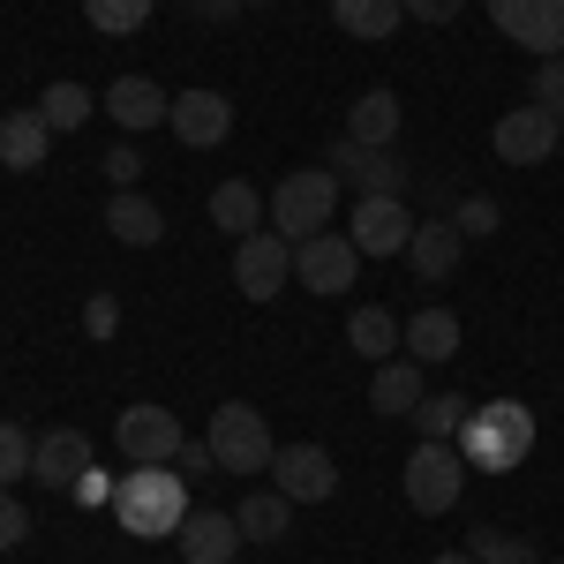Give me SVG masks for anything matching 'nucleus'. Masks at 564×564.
Here are the masks:
<instances>
[{
    "label": "nucleus",
    "mask_w": 564,
    "mask_h": 564,
    "mask_svg": "<svg viewBox=\"0 0 564 564\" xmlns=\"http://www.w3.org/2000/svg\"><path fill=\"white\" fill-rule=\"evenodd\" d=\"M534 106H550V113L564 121V53H557V61H542V68H534Z\"/></svg>",
    "instance_id": "obj_34"
},
{
    "label": "nucleus",
    "mask_w": 564,
    "mask_h": 564,
    "mask_svg": "<svg viewBox=\"0 0 564 564\" xmlns=\"http://www.w3.org/2000/svg\"><path fill=\"white\" fill-rule=\"evenodd\" d=\"M174 542H181V557H188V564H234L249 534H241L234 512H212V505H204V512H188V520H181Z\"/></svg>",
    "instance_id": "obj_15"
},
{
    "label": "nucleus",
    "mask_w": 564,
    "mask_h": 564,
    "mask_svg": "<svg viewBox=\"0 0 564 564\" xmlns=\"http://www.w3.org/2000/svg\"><path fill=\"white\" fill-rule=\"evenodd\" d=\"M332 23L361 45H384L399 23H406V0H332Z\"/></svg>",
    "instance_id": "obj_22"
},
{
    "label": "nucleus",
    "mask_w": 564,
    "mask_h": 564,
    "mask_svg": "<svg viewBox=\"0 0 564 564\" xmlns=\"http://www.w3.org/2000/svg\"><path fill=\"white\" fill-rule=\"evenodd\" d=\"M527 452H534V406H520V399H489L459 430V459L475 475H512Z\"/></svg>",
    "instance_id": "obj_2"
},
{
    "label": "nucleus",
    "mask_w": 564,
    "mask_h": 564,
    "mask_svg": "<svg viewBox=\"0 0 564 564\" xmlns=\"http://www.w3.org/2000/svg\"><path fill=\"white\" fill-rule=\"evenodd\" d=\"M98 106H106V113H113L121 129H159V121L174 113V98H166V90L151 84V76H121V84L106 90Z\"/></svg>",
    "instance_id": "obj_20"
},
{
    "label": "nucleus",
    "mask_w": 564,
    "mask_h": 564,
    "mask_svg": "<svg viewBox=\"0 0 564 564\" xmlns=\"http://www.w3.org/2000/svg\"><path fill=\"white\" fill-rule=\"evenodd\" d=\"M354 271H361V249H354L347 234H308V241H294V279H302L308 294H347Z\"/></svg>",
    "instance_id": "obj_9"
},
{
    "label": "nucleus",
    "mask_w": 564,
    "mask_h": 564,
    "mask_svg": "<svg viewBox=\"0 0 564 564\" xmlns=\"http://www.w3.org/2000/svg\"><path fill=\"white\" fill-rule=\"evenodd\" d=\"M106 226H113V241H129V249H159V241H166V212H159L143 188H113Z\"/></svg>",
    "instance_id": "obj_19"
},
{
    "label": "nucleus",
    "mask_w": 564,
    "mask_h": 564,
    "mask_svg": "<svg viewBox=\"0 0 564 564\" xmlns=\"http://www.w3.org/2000/svg\"><path fill=\"white\" fill-rule=\"evenodd\" d=\"M151 8H159V0H84V23L106 31V39H129V31L151 23Z\"/></svg>",
    "instance_id": "obj_30"
},
{
    "label": "nucleus",
    "mask_w": 564,
    "mask_h": 564,
    "mask_svg": "<svg viewBox=\"0 0 564 564\" xmlns=\"http://www.w3.org/2000/svg\"><path fill=\"white\" fill-rule=\"evenodd\" d=\"M212 226H218V234H234V241L263 234V196L249 188V181H218V188H212Z\"/></svg>",
    "instance_id": "obj_23"
},
{
    "label": "nucleus",
    "mask_w": 564,
    "mask_h": 564,
    "mask_svg": "<svg viewBox=\"0 0 564 564\" xmlns=\"http://www.w3.org/2000/svg\"><path fill=\"white\" fill-rule=\"evenodd\" d=\"M452 226H459V234L475 241V234H497L505 218H497V204H489V196H459V212H452Z\"/></svg>",
    "instance_id": "obj_33"
},
{
    "label": "nucleus",
    "mask_w": 564,
    "mask_h": 564,
    "mask_svg": "<svg viewBox=\"0 0 564 564\" xmlns=\"http://www.w3.org/2000/svg\"><path fill=\"white\" fill-rule=\"evenodd\" d=\"M84 332L90 339H113V332H121V302H113V294H90L84 302Z\"/></svg>",
    "instance_id": "obj_35"
},
{
    "label": "nucleus",
    "mask_w": 564,
    "mask_h": 564,
    "mask_svg": "<svg viewBox=\"0 0 564 564\" xmlns=\"http://www.w3.org/2000/svg\"><path fill=\"white\" fill-rule=\"evenodd\" d=\"M113 444H121V459L129 467H174V452L188 444L174 422V406H121V422H113Z\"/></svg>",
    "instance_id": "obj_6"
},
{
    "label": "nucleus",
    "mask_w": 564,
    "mask_h": 564,
    "mask_svg": "<svg viewBox=\"0 0 564 564\" xmlns=\"http://www.w3.org/2000/svg\"><path fill=\"white\" fill-rule=\"evenodd\" d=\"M271 489L294 497V505H324V497L339 489V467H332L324 444H279V452H271Z\"/></svg>",
    "instance_id": "obj_11"
},
{
    "label": "nucleus",
    "mask_w": 564,
    "mask_h": 564,
    "mask_svg": "<svg viewBox=\"0 0 564 564\" xmlns=\"http://www.w3.org/2000/svg\"><path fill=\"white\" fill-rule=\"evenodd\" d=\"M459 8H467V0H406V15H414V23H452Z\"/></svg>",
    "instance_id": "obj_38"
},
{
    "label": "nucleus",
    "mask_w": 564,
    "mask_h": 564,
    "mask_svg": "<svg viewBox=\"0 0 564 564\" xmlns=\"http://www.w3.org/2000/svg\"><path fill=\"white\" fill-rule=\"evenodd\" d=\"M459 257H467V234L452 226V218H414V241H406V263L422 271V279H452L459 271Z\"/></svg>",
    "instance_id": "obj_17"
},
{
    "label": "nucleus",
    "mask_w": 564,
    "mask_h": 564,
    "mask_svg": "<svg viewBox=\"0 0 564 564\" xmlns=\"http://www.w3.org/2000/svg\"><path fill=\"white\" fill-rule=\"evenodd\" d=\"M286 279H294V241H286V234H249V241H234V286H241L249 302H271Z\"/></svg>",
    "instance_id": "obj_10"
},
{
    "label": "nucleus",
    "mask_w": 564,
    "mask_h": 564,
    "mask_svg": "<svg viewBox=\"0 0 564 564\" xmlns=\"http://www.w3.org/2000/svg\"><path fill=\"white\" fill-rule=\"evenodd\" d=\"M406 354L430 369V361H452L459 354V316L452 308H422V316H406Z\"/></svg>",
    "instance_id": "obj_25"
},
{
    "label": "nucleus",
    "mask_w": 564,
    "mask_h": 564,
    "mask_svg": "<svg viewBox=\"0 0 564 564\" xmlns=\"http://www.w3.org/2000/svg\"><path fill=\"white\" fill-rule=\"evenodd\" d=\"M90 106H98V98H90L84 84H45V98H39V113H45V129H53V135L84 129V121H90Z\"/></svg>",
    "instance_id": "obj_29"
},
{
    "label": "nucleus",
    "mask_w": 564,
    "mask_h": 564,
    "mask_svg": "<svg viewBox=\"0 0 564 564\" xmlns=\"http://www.w3.org/2000/svg\"><path fill=\"white\" fill-rule=\"evenodd\" d=\"M467 459H459V444H414L406 452V505L414 512H452L459 505V489H467Z\"/></svg>",
    "instance_id": "obj_5"
},
{
    "label": "nucleus",
    "mask_w": 564,
    "mask_h": 564,
    "mask_svg": "<svg viewBox=\"0 0 564 564\" xmlns=\"http://www.w3.org/2000/svg\"><path fill=\"white\" fill-rule=\"evenodd\" d=\"M467 414H475V399H459V391H430L406 422L422 430V444H459V430H467Z\"/></svg>",
    "instance_id": "obj_27"
},
{
    "label": "nucleus",
    "mask_w": 564,
    "mask_h": 564,
    "mask_svg": "<svg viewBox=\"0 0 564 564\" xmlns=\"http://www.w3.org/2000/svg\"><path fill=\"white\" fill-rule=\"evenodd\" d=\"M31 452H39V436H23L15 422H0V489H15V481L31 475Z\"/></svg>",
    "instance_id": "obj_32"
},
{
    "label": "nucleus",
    "mask_w": 564,
    "mask_h": 564,
    "mask_svg": "<svg viewBox=\"0 0 564 564\" xmlns=\"http://www.w3.org/2000/svg\"><path fill=\"white\" fill-rule=\"evenodd\" d=\"M324 166H332V181L339 188H361V196H406V166L391 159V151H369V143H332L324 151Z\"/></svg>",
    "instance_id": "obj_13"
},
{
    "label": "nucleus",
    "mask_w": 564,
    "mask_h": 564,
    "mask_svg": "<svg viewBox=\"0 0 564 564\" xmlns=\"http://www.w3.org/2000/svg\"><path fill=\"white\" fill-rule=\"evenodd\" d=\"M135 174H143L135 143H113V151H106V181H113V188H135Z\"/></svg>",
    "instance_id": "obj_37"
},
{
    "label": "nucleus",
    "mask_w": 564,
    "mask_h": 564,
    "mask_svg": "<svg viewBox=\"0 0 564 564\" xmlns=\"http://www.w3.org/2000/svg\"><path fill=\"white\" fill-rule=\"evenodd\" d=\"M166 129L188 143V151H212V143H226V129H234V98L226 90H181L174 113H166Z\"/></svg>",
    "instance_id": "obj_14"
},
{
    "label": "nucleus",
    "mask_w": 564,
    "mask_h": 564,
    "mask_svg": "<svg viewBox=\"0 0 564 564\" xmlns=\"http://www.w3.org/2000/svg\"><path fill=\"white\" fill-rule=\"evenodd\" d=\"M68 497H76V505H113V481H106V475H84Z\"/></svg>",
    "instance_id": "obj_40"
},
{
    "label": "nucleus",
    "mask_w": 564,
    "mask_h": 564,
    "mask_svg": "<svg viewBox=\"0 0 564 564\" xmlns=\"http://www.w3.org/2000/svg\"><path fill=\"white\" fill-rule=\"evenodd\" d=\"M347 347L369 354V361H391V354L406 347V324H399L391 308H354L347 316Z\"/></svg>",
    "instance_id": "obj_26"
},
{
    "label": "nucleus",
    "mask_w": 564,
    "mask_h": 564,
    "mask_svg": "<svg viewBox=\"0 0 564 564\" xmlns=\"http://www.w3.org/2000/svg\"><path fill=\"white\" fill-rule=\"evenodd\" d=\"M45 151H53L45 113H39V106H15V113L0 121V166H8V174H39Z\"/></svg>",
    "instance_id": "obj_18"
},
{
    "label": "nucleus",
    "mask_w": 564,
    "mask_h": 564,
    "mask_svg": "<svg viewBox=\"0 0 564 564\" xmlns=\"http://www.w3.org/2000/svg\"><path fill=\"white\" fill-rule=\"evenodd\" d=\"M23 542H31V512L0 489V550H23Z\"/></svg>",
    "instance_id": "obj_36"
},
{
    "label": "nucleus",
    "mask_w": 564,
    "mask_h": 564,
    "mask_svg": "<svg viewBox=\"0 0 564 564\" xmlns=\"http://www.w3.org/2000/svg\"><path fill=\"white\" fill-rule=\"evenodd\" d=\"M430 391H422V361L414 354H391V361H377V384H369V406L377 414H414Z\"/></svg>",
    "instance_id": "obj_21"
},
{
    "label": "nucleus",
    "mask_w": 564,
    "mask_h": 564,
    "mask_svg": "<svg viewBox=\"0 0 564 564\" xmlns=\"http://www.w3.org/2000/svg\"><path fill=\"white\" fill-rule=\"evenodd\" d=\"M332 212H339V181H332V166H294V174L271 188V234H286V241L332 234Z\"/></svg>",
    "instance_id": "obj_3"
},
{
    "label": "nucleus",
    "mask_w": 564,
    "mask_h": 564,
    "mask_svg": "<svg viewBox=\"0 0 564 564\" xmlns=\"http://www.w3.org/2000/svg\"><path fill=\"white\" fill-rule=\"evenodd\" d=\"M204 444H212V459H218V475H263L271 467V430H263V414L249 406V399H226L212 414V430H204Z\"/></svg>",
    "instance_id": "obj_4"
},
{
    "label": "nucleus",
    "mask_w": 564,
    "mask_h": 564,
    "mask_svg": "<svg viewBox=\"0 0 564 564\" xmlns=\"http://www.w3.org/2000/svg\"><path fill=\"white\" fill-rule=\"evenodd\" d=\"M90 475V436L84 430H45L31 452V481L39 489H76Z\"/></svg>",
    "instance_id": "obj_16"
},
{
    "label": "nucleus",
    "mask_w": 564,
    "mask_h": 564,
    "mask_svg": "<svg viewBox=\"0 0 564 564\" xmlns=\"http://www.w3.org/2000/svg\"><path fill=\"white\" fill-rule=\"evenodd\" d=\"M467 557L475 564H542L520 534H505V527H475V534H467Z\"/></svg>",
    "instance_id": "obj_31"
},
{
    "label": "nucleus",
    "mask_w": 564,
    "mask_h": 564,
    "mask_svg": "<svg viewBox=\"0 0 564 564\" xmlns=\"http://www.w3.org/2000/svg\"><path fill=\"white\" fill-rule=\"evenodd\" d=\"M174 467H181V475H204V467H218V459H212V444H196V436H188V444L174 452Z\"/></svg>",
    "instance_id": "obj_39"
},
{
    "label": "nucleus",
    "mask_w": 564,
    "mask_h": 564,
    "mask_svg": "<svg viewBox=\"0 0 564 564\" xmlns=\"http://www.w3.org/2000/svg\"><path fill=\"white\" fill-rule=\"evenodd\" d=\"M391 135H399V98H391V90H361L354 113H347V143L391 151Z\"/></svg>",
    "instance_id": "obj_24"
},
{
    "label": "nucleus",
    "mask_w": 564,
    "mask_h": 564,
    "mask_svg": "<svg viewBox=\"0 0 564 564\" xmlns=\"http://www.w3.org/2000/svg\"><path fill=\"white\" fill-rule=\"evenodd\" d=\"M106 512H113V527H129L135 542H166L196 512L188 505V475L181 467H129V475L113 481V505Z\"/></svg>",
    "instance_id": "obj_1"
},
{
    "label": "nucleus",
    "mask_w": 564,
    "mask_h": 564,
    "mask_svg": "<svg viewBox=\"0 0 564 564\" xmlns=\"http://www.w3.org/2000/svg\"><path fill=\"white\" fill-rule=\"evenodd\" d=\"M234 520H241V534H249V542H279V534L294 527V497L257 489V497H241V512H234Z\"/></svg>",
    "instance_id": "obj_28"
},
{
    "label": "nucleus",
    "mask_w": 564,
    "mask_h": 564,
    "mask_svg": "<svg viewBox=\"0 0 564 564\" xmlns=\"http://www.w3.org/2000/svg\"><path fill=\"white\" fill-rule=\"evenodd\" d=\"M481 8H489V23H497L512 45L542 53V61L564 53V0H481Z\"/></svg>",
    "instance_id": "obj_7"
},
{
    "label": "nucleus",
    "mask_w": 564,
    "mask_h": 564,
    "mask_svg": "<svg viewBox=\"0 0 564 564\" xmlns=\"http://www.w3.org/2000/svg\"><path fill=\"white\" fill-rule=\"evenodd\" d=\"M188 8H196V15H204V23H226V15H234V8H241V0H188Z\"/></svg>",
    "instance_id": "obj_41"
},
{
    "label": "nucleus",
    "mask_w": 564,
    "mask_h": 564,
    "mask_svg": "<svg viewBox=\"0 0 564 564\" xmlns=\"http://www.w3.org/2000/svg\"><path fill=\"white\" fill-rule=\"evenodd\" d=\"M430 564H475V557H467V550H444V557H430Z\"/></svg>",
    "instance_id": "obj_42"
},
{
    "label": "nucleus",
    "mask_w": 564,
    "mask_h": 564,
    "mask_svg": "<svg viewBox=\"0 0 564 564\" xmlns=\"http://www.w3.org/2000/svg\"><path fill=\"white\" fill-rule=\"evenodd\" d=\"M347 241L361 257H406V241H414V212H406V196H361L347 218Z\"/></svg>",
    "instance_id": "obj_8"
},
{
    "label": "nucleus",
    "mask_w": 564,
    "mask_h": 564,
    "mask_svg": "<svg viewBox=\"0 0 564 564\" xmlns=\"http://www.w3.org/2000/svg\"><path fill=\"white\" fill-rule=\"evenodd\" d=\"M489 143H497V159H505V166H542V159L564 143V121L550 113V106H512V113L497 121Z\"/></svg>",
    "instance_id": "obj_12"
}]
</instances>
